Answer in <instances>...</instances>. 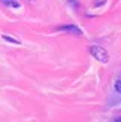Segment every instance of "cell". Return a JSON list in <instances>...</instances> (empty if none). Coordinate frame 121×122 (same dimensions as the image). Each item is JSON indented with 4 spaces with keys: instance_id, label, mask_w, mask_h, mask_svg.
Here are the masks:
<instances>
[{
    "instance_id": "obj_1",
    "label": "cell",
    "mask_w": 121,
    "mask_h": 122,
    "mask_svg": "<svg viewBox=\"0 0 121 122\" xmlns=\"http://www.w3.org/2000/svg\"><path fill=\"white\" fill-rule=\"evenodd\" d=\"M90 52H91V55L97 61H100V63H108V61H109V54H108V51L103 46L93 45L91 48H90Z\"/></svg>"
},
{
    "instance_id": "obj_2",
    "label": "cell",
    "mask_w": 121,
    "mask_h": 122,
    "mask_svg": "<svg viewBox=\"0 0 121 122\" xmlns=\"http://www.w3.org/2000/svg\"><path fill=\"white\" fill-rule=\"evenodd\" d=\"M57 30H58V31H66V33L75 34V36H81V34H82L81 28H78L76 25H60Z\"/></svg>"
},
{
    "instance_id": "obj_3",
    "label": "cell",
    "mask_w": 121,
    "mask_h": 122,
    "mask_svg": "<svg viewBox=\"0 0 121 122\" xmlns=\"http://www.w3.org/2000/svg\"><path fill=\"white\" fill-rule=\"evenodd\" d=\"M0 2L6 6H11V8H20V3L16 0H0Z\"/></svg>"
},
{
    "instance_id": "obj_4",
    "label": "cell",
    "mask_w": 121,
    "mask_h": 122,
    "mask_svg": "<svg viewBox=\"0 0 121 122\" xmlns=\"http://www.w3.org/2000/svg\"><path fill=\"white\" fill-rule=\"evenodd\" d=\"M2 37H3L5 40H8V42H12V43H20V40H16V39H12V37H9V36H6V34H3Z\"/></svg>"
},
{
    "instance_id": "obj_5",
    "label": "cell",
    "mask_w": 121,
    "mask_h": 122,
    "mask_svg": "<svg viewBox=\"0 0 121 122\" xmlns=\"http://www.w3.org/2000/svg\"><path fill=\"white\" fill-rule=\"evenodd\" d=\"M115 89H117V92L121 94V81H117L115 82Z\"/></svg>"
},
{
    "instance_id": "obj_6",
    "label": "cell",
    "mask_w": 121,
    "mask_h": 122,
    "mask_svg": "<svg viewBox=\"0 0 121 122\" xmlns=\"http://www.w3.org/2000/svg\"><path fill=\"white\" fill-rule=\"evenodd\" d=\"M115 122H121V118H117V119H115Z\"/></svg>"
}]
</instances>
